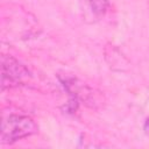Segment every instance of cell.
I'll return each instance as SVG.
<instances>
[{
  "label": "cell",
  "mask_w": 149,
  "mask_h": 149,
  "mask_svg": "<svg viewBox=\"0 0 149 149\" xmlns=\"http://www.w3.org/2000/svg\"><path fill=\"white\" fill-rule=\"evenodd\" d=\"M37 132V126L34 120L27 115L9 114L2 119L1 125V142L13 143L17 140L28 137Z\"/></svg>",
  "instance_id": "6da1fadb"
},
{
  "label": "cell",
  "mask_w": 149,
  "mask_h": 149,
  "mask_svg": "<svg viewBox=\"0 0 149 149\" xmlns=\"http://www.w3.org/2000/svg\"><path fill=\"white\" fill-rule=\"evenodd\" d=\"M30 78L28 69L12 56L3 55L1 57V86L12 87L23 84Z\"/></svg>",
  "instance_id": "7a4b0ae2"
},
{
  "label": "cell",
  "mask_w": 149,
  "mask_h": 149,
  "mask_svg": "<svg viewBox=\"0 0 149 149\" xmlns=\"http://www.w3.org/2000/svg\"><path fill=\"white\" fill-rule=\"evenodd\" d=\"M84 6L94 17H100L107 10L108 0H84Z\"/></svg>",
  "instance_id": "3957f363"
},
{
  "label": "cell",
  "mask_w": 149,
  "mask_h": 149,
  "mask_svg": "<svg viewBox=\"0 0 149 149\" xmlns=\"http://www.w3.org/2000/svg\"><path fill=\"white\" fill-rule=\"evenodd\" d=\"M144 132H146V134L149 136V118L146 120V122H144Z\"/></svg>",
  "instance_id": "277c9868"
}]
</instances>
